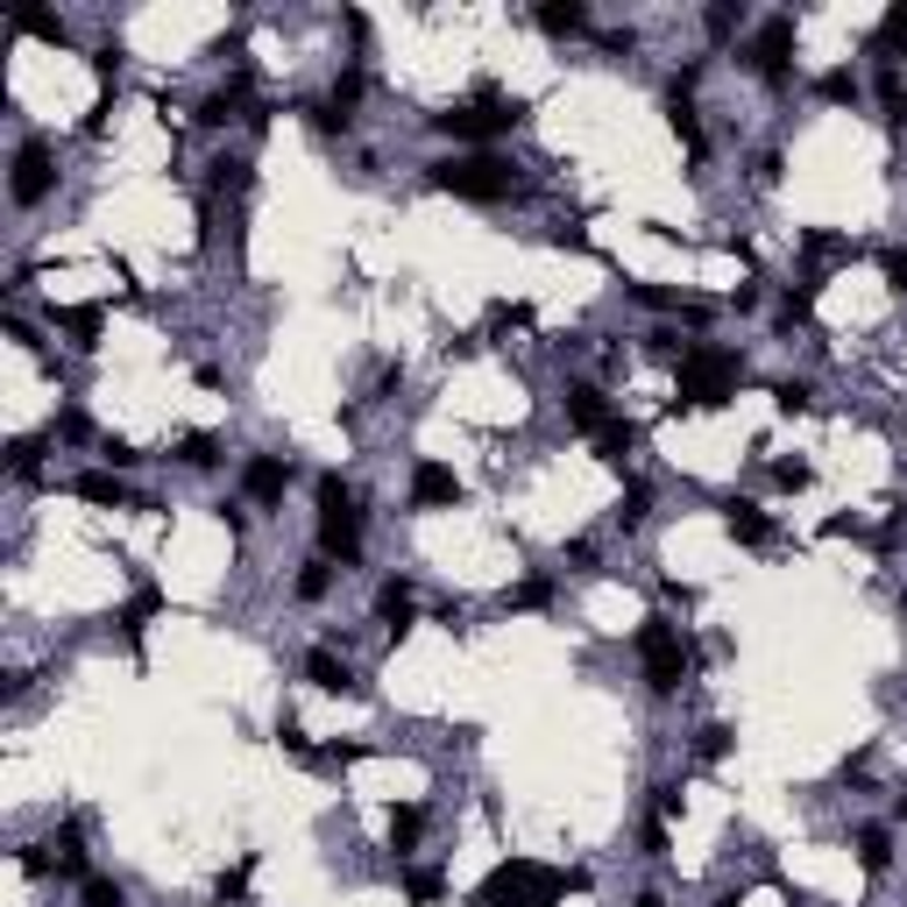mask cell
I'll return each mask as SVG.
<instances>
[{"instance_id":"obj_45","label":"cell","mask_w":907,"mask_h":907,"mask_svg":"<svg viewBox=\"0 0 907 907\" xmlns=\"http://www.w3.org/2000/svg\"><path fill=\"white\" fill-rule=\"evenodd\" d=\"M120 65H128V50H120V43H100V50H93V79H100V85H114Z\"/></svg>"},{"instance_id":"obj_31","label":"cell","mask_w":907,"mask_h":907,"mask_svg":"<svg viewBox=\"0 0 907 907\" xmlns=\"http://www.w3.org/2000/svg\"><path fill=\"white\" fill-rule=\"evenodd\" d=\"M880 120H886V128H900V120H907V85H900L894 65L880 71Z\"/></svg>"},{"instance_id":"obj_26","label":"cell","mask_w":907,"mask_h":907,"mask_svg":"<svg viewBox=\"0 0 907 907\" xmlns=\"http://www.w3.org/2000/svg\"><path fill=\"white\" fill-rule=\"evenodd\" d=\"M553 602V574H525L518 588H504V610H547Z\"/></svg>"},{"instance_id":"obj_22","label":"cell","mask_w":907,"mask_h":907,"mask_svg":"<svg viewBox=\"0 0 907 907\" xmlns=\"http://www.w3.org/2000/svg\"><path fill=\"white\" fill-rule=\"evenodd\" d=\"M71 490H79L85 504H114V510L128 504V482H120L114 468H93V475H79V482H71Z\"/></svg>"},{"instance_id":"obj_16","label":"cell","mask_w":907,"mask_h":907,"mask_svg":"<svg viewBox=\"0 0 907 907\" xmlns=\"http://www.w3.org/2000/svg\"><path fill=\"white\" fill-rule=\"evenodd\" d=\"M306 680H312V688H326V694H369L355 674H347V659L326 653V645H312V653H306Z\"/></svg>"},{"instance_id":"obj_25","label":"cell","mask_w":907,"mask_h":907,"mask_svg":"<svg viewBox=\"0 0 907 907\" xmlns=\"http://www.w3.org/2000/svg\"><path fill=\"white\" fill-rule=\"evenodd\" d=\"M418 837H426V808H418V801H398V808H390V843L412 851Z\"/></svg>"},{"instance_id":"obj_13","label":"cell","mask_w":907,"mask_h":907,"mask_svg":"<svg viewBox=\"0 0 907 907\" xmlns=\"http://www.w3.org/2000/svg\"><path fill=\"white\" fill-rule=\"evenodd\" d=\"M723 532H731L737 547H766V539H773V518H766L751 496H723Z\"/></svg>"},{"instance_id":"obj_49","label":"cell","mask_w":907,"mask_h":907,"mask_svg":"<svg viewBox=\"0 0 907 907\" xmlns=\"http://www.w3.org/2000/svg\"><path fill=\"white\" fill-rule=\"evenodd\" d=\"M50 440H93V426H85V412H65V418H50Z\"/></svg>"},{"instance_id":"obj_30","label":"cell","mask_w":907,"mask_h":907,"mask_svg":"<svg viewBox=\"0 0 907 907\" xmlns=\"http://www.w3.org/2000/svg\"><path fill=\"white\" fill-rule=\"evenodd\" d=\"M645 355H653V361H688L694 341L680 334V326H653V334H645Z\"/></svg>"},{"instance_id":"obj_37","label":"cell","mask_w":907,"mask_h":907,"mask_svg":"<svg viewBox=\"0 0 907 907\" xmlns=\"http://www.w3.org/2000/svg\"><path fill=\"white\" fill-rule=\"evenodd\" d=\"M177 461H185V468H214L220 440H214V433H185V440H177Z\"/></svg>"},{"instance_id":"obj_18","label":"cell","mask_w":907,"mask_h":907,"mask_svg":"<svg viewBox=\"0 0 907 907\" xmlns=\"http://www.w3.org/2000/svg\"><path fill=\"white\" fill-rule=\"evenodd\" d=\"M157 610H163V596L142 582L128 602H120V617H114V624H120V639H128V645H142V631H149V617H157Z\"/></svg>"},{"instance_id":"obj_35","label":"cell","mask_w":907,"mask_h":907,"mask_svg":"<svg viewBox=\"0 0 907 907\" xmlns=\"http://www.w3.org/2000/svg\"><path fill=\"white\" fill-rule=\"evenodd\" d=\"M532 326V306H518V298H496L490 306V334H525Z\"/></svg>"},{"instance_id":"obj_28","label":"cell","mask_w":907,"mask_h":907,"mask_svg":"<svg viewBox=\"0 0 907 907\" xmlns=\"http://www.w3.org/2000/svg\"><path fill=\"white\" fill-rule=\"evenodd\" d=\"M14 28L36 43H65V14H50V8H14Z\"/></svg>"},{"instance_id":"obj_41","label":"cell","mask_w":907,"mask_h":907,"mask_svg":"<svg viewBox=\"0 0 907 907\" xmlns=\"http://www.w3.org/2000/svg\"><path fill=\"white\" fill-rule=\"evenodd\" d=\"M624 291H631V298H639V306H645V312H680V306H688V298H674V291H667V284H624Z\"/></svg>"},{"instance_id":"obj_17","label":"cell","mask_w":907,"mask_h":907,"mask_svg":"<svg viewBox=\"0 0 907 907\" xmlns=\"http://www.w3.org/2000/svg\"><path fill=\"white\" fill-rule=\"evenodd\" d=\"M50 865L65 872V880H93V872H85V823H57L50 829Z\"/></svg>"},{"instance_id":"obj_43","label":"cell","mask_w":907,"mask_h":907,"mask_svg":"<svg viewBox=\"0 0 907 907\" xmlns=\"http://www.w3.org/2000/svg\"><path fill=\"white\" fill-rule=\"evenodd\" d=\"M815 93H823V100H858V71H851V65L823 71V79H815Z\"/></svg>"},{"instance_id":"obj_11","label":"cell","mask_w":907,"mask_h":907,"mask_svg":"<svg viewBox=\"0 0 907 907\" xmlns=\"http://www.w3.org/2000/svg\"><path fill=\"white\" fill-rule=\"evenodd\" d=\"M412 504H418V510L461 504V475H454V468H440V461H418V468H412Z\"/></svg>"},{"instance_id":"obj_27","label":"cell","mask_w":907,"mask_h":907,"mask_svg":"<svg viewBox=\"0 0 907 907\" xmlns=\"http://www.w3.org/2000/svg\"><path fill=\"white\" fill-rule=\"evenodd\" d=\"M249 880H255V851L241 858V865H227L220 880H214V900H220V907H241V900H249Z\"/></svg>"},{"instance_id":"obj_57","label":"cell","mask_w":907,"mask_h":907,"mask_svg":"<svg viewBox=\"0 0 907 907\" xmlns=\"http://www.w3.org/2000/svg\"><path fill=\"white\" fill-rule=\"evenodd\" d=\"M639 907H667V900H659V894H639Z\"/></svg>"},{"instance_id":"obj_55","label":"cell","mask_w":907,"mask_h":907,"mask_svg":"<svg viewBox=\"0 0 907 907\" xmlns=\"http://www.w3.org/2000/svg\"><path fill=\"white\" fill-rule=\"evenodd\" d=\"M645 858H667V815H653V823H645Z\"/></svg>"},{"instance_id":"obj_36","label":"cell","mask_w":907,"mask_h":907,"mask_svg":"<svg viewBox=\"0 0 907 907\" xmlns=\"http://www.w3.org/2000/svg\"><path fill=\"white\" fill-rule=\"evenodd\" d=\"M645 518H653V490H645V482H631L624 504H617V525H624V532H639Z\"/></svg>"},{"instance_id":"obj_9","label":"cell","mask_w":907,"mask_h":907,"mask_svg":"<svg viewBox=\"0 0 907 907\" xmlns=\"http://www.w3.org/2000/svg\"><path fill=\"white\" fill-rule=\"evenodd\" d=\"M192 120H199V128H227V120H249V128H263L269 114L255 107V85H249V71H234L227 85H214V93L199 100V114H192Z\"/></svg>"},{"instance_id":"obj_29","label":"cell","mask_w":907,"mask_h":907,"mask_svg":"<svg viewBox=\"0 0 907 907\" xmlns=\"http://www.w3.org/2000/svg\"><path fill=\"white\" fill-rule=\"evenodd\" d=\"M702 22H709V36H716V43H731L737 28H745V0H709Z\"/></svg>"},{"instance_id":"obj_34","label":"cell","mask_w":907,"mask_h":907,"mask_svg":"<svg viewBox=\"0 0 907 907\" xmlns=\"http://www.w3.org/2000/svg\"><path fill=\"white\" fill-rule=\"evenodd\" d=\"M731 745H737V731H731V723H702V731H694V759H709V766H716Z\"/></svg>"},{"instance_id":"obj_51","label":"cell","mask_w":907,"mask_h":907,"mask_svg":"<svg viewBox=\"0 0 907 907\" xmlns=\"http://www.w3.org/2000/svg\"><path fill=\"white\" fill-rule=\"evenodd\" d=\"M100 454H107V468H114V475H120V468H135V461H142V454H135L128 440H114V433L100 440Z\"/></svg>"},{"instance_id":"obj_38","label":"cell","mask_w":907,"mask_h":907,"mask_svg":"<svg viewBox=\"0 0 907 907\" xmlns=\"http://www.w3.org/2000/svg\"><path fill=\"white\" fill-rule=\"evenodd\" d=\"M79 907H128V894H120L114 880H100V872H93V880H79Z\"/></svg>"},{"instance_id":"obj_10","label":"cell","mask_w":907,"mask_h":907,"mask_svg":"<svg viewBox=\"0 0 907 907\" xmlns=\"http://www.w3.org/2000/svg\"><path fill=\"white\" fill-rule=\"evenodd\" d=\"M241 490H249V504H284V490H291V461H284V454H249Z\"/></svg>"},{"instance_id":"obj_52","label":"cell","mask_w":907,"mask_h":907,"mask_svg":"<svg viewBox=\"0 0 907 907\" xmlns=\"http://www.w3.org/2000/svg\"><path fill=\"white\" fill-rule=\"evenodd\" d=\"M880 269H886V284H894V291H907V249H886Z\"/></svg>"},{"instance_id":"obj_53","label":"cell","mask_w":907,"mask_h":907,"mask_svg":"<svg viewBox=\"0 0 907 907\" xmlns=\"http://www.w3.org/2000/svg\"><path fill=\"white\" fill-rule=\"evenodd\" d=\"M8 334H14V341H22V347H28V355H43V334H36V326H28V320H22V312H8Z\"/></svg>"},{"instance_id":"obj_42","label":"cell","mask_w":907,"mask_h":907,"mask_svg":"<svg viewBox=\"0 0 907 907\" xmlns=\"http://www.w3.org/2000/svg\"><path fill=\"white\" fill-rule=\"evenodd\" d=\"M404 894H412L418 907H433V900H447V880L440 872H404Z\"/></svg>"},{"instance_id":"obj_39","label":"cell","mask_w":907,"mask_h":907,"mask_svg":"<svg viewBox=\"0 0 907 907\" xmlns=\"http://www.w3.org/2000/svg\"><path fill=\"white\" fill-rule=\"evenodd\" d=\"M306 120H312L320 135H347V128H355V120H347V114L334 107V100H306Z\"/></svg>"},{"instance_id":"obj_56","label":"cell","mask_w":907,"mask_h":907,"mask_svg":"<svg viewBox=\"0 0 907 907\" xmlns=\"http://www.w3.org/2000/svg\"><path fill=\"white\" fill-rule=\"evenodd\" d=\"M894 815H900V823H907V794H894Z\"/></svg>"},{"instance_id":"obj_15","label":"cell","mask_w":907,"mask_h":907,"mask_svg":"<svg viewBox=\"0 0 907 907\" xmlns=\"http://www.w3.org/2000/svg\"><path fill=\"white\" fill-rule=\"evenodd\" d=\"M376 617H383L390 639H404V631L418 624V596H412V582H383V588H376Z\"/></svg>"},{"instance_id":"obj_3","label":"cell","mask_w":907,"mask_h":907,"mask_svg":"<svg viewBox=\"0 0 907 907\" xmlns=\"http://www.w3.org/2000/svg\"><path fill=\"white\" fill-rule=\"evenodd\" d=\"M737 376H745V361H737L731 347H702V341H694V355L680 361L674 404H680V412H723V404L737 398Z\"/></svg>"},{"instance_id":"obj_33","label":"cell","mask_w":907,"mask_h":907,"mask_svg":"<svg viewBox=\"0 0 907 907\" xmlns=\"http://www.w3.org/2000/svg\"><path fill=\"white\" fill-rule=\"evenodd\" d=\"M326 588H334V561L320 553V561H306V567H298V602H320Z\"/></svg>"},{"instance_id":"obj_1","label":"cell","mask_w":907,"mask_h":907,"mask_svg":"<svg viewBox=\"0 0 907 907\" xmlns=\"http://www.w3.org/2000/svg\"><path fill=\"white\" fill-rule=\"evenodd\" d=\"M567 886H588V872H547V865H532V858H504V865L475 886V907H553Z\"/></svg>"},{"instance_id":"obj_12","label":"cell","mask_w":907,"mask_h":907,"mask_svg":"<svg viewBox=\"0 0 907 907\" xmlns=\"http://www.w3.org/2000/svg\"><path fill=\"white\" fill-rule=\"evenodd\" d=\"M610 398H602V383H567V426L574 433H588V440H596L602 426H610Z\"/></svg>"},{"instance_id":"obj_14","label":"cell","mask_w":907,"mask_h":907,"mask_svg":"<svg viewBox=\"0 0 907 907\" xmlns=\"http://www.w3.org/2000/svg\"><path fill=\"white\" fill-rule=\"evenodd\" d=\"M865 57H880V71H886V65H900V57H907V0H894V8L880 14V28L865 36Z\"/></svg>"},{"instance_id":"obj_47","label":"cell","mask_w":907,"mask_h":907,"mask_svg":"<svg viewBox=\"0 0 907 907\" xmlns=\"http://www.w3.org/2000/svg\"><path fill=\"white\" fill-rule=\"evenodd\" d=\"M277 745H284V751H298V759H306V751H312L306 723H298V716H277Z\"/></svg>"},{"instance_id":"obj_23","label":"cell","mask_w":907,"mask_h":907,"mask_svg":"<svg viewBox=\"0 0 907 907\" xmlns=\"http://www.w3.org/2000/svg\"><path fill=\"white\" fill-rule=\"evenodd\" d=\"M539 28H547V36H582L588 8H582V0H547V8H539Z\"/></svg>"},{"instance_id":"obj_32","label":"cell","mask_w":907,"mask_h":907,"mask_svg":"<svg viewBox=\"0 0 907 907\" xmlns=\"http://www.w3.org/2000/svg\"><path fill=\"white\" fill-rule=\"evenodd\" d=\"M361 93H369V79H361V71H355V65H347V71H341V79H334V85H326V100H334V107H341L347 120H355V107H361Z\"/></svg>"},{"instance_id":"obj_54","label":"cell","mask_w":907,"mask_h":907,"mask_svg":"<svg viewBox=\"0 0 907 907\" xmlns=\"http://www.w3.org/2000/svg\"><path fill=\"white\" fill-rule=\"evenodd\" d=\"M567 574H596V547H588V539H574V547H567Z\"/></svg>"},{"instance_id":"obj_21","label":"cell","mask_w":907,"mask_h":907,"mask_svg":"<svg viewBox=\"0 0 907 907\" xmlns=\"http://www.w3.org/2000/svg\"><path fill=\"white\" fill-rule=\"evenodd\" d=\"M631 447H639V426H631V418H610V426L596 433V461H610V468H624Z\"/></svg>"},{"instance_id":"obj_44","label":"cell","mask_w":907,"mask_h":907,"mask_svg":"<svg viewBox=\"0 0 907 907\" xmlns=\"http://www.w3.org/2000/svg\"><path fill=\"white\" fill-rule=\"evenodd\" d=\"M801 249H808V255H858V241H843V234H823V227H808V234H801Z\"/></svg>"},{"instance_id":"obj_46","label":"cell","mask_w":907,"mask_h":907,"mask_svg":"<svg viewBox=\"0 0 907 907\" xmlns=\"http://www.w3.org/2000/svg\"><path fill=\"white\" fill-rule=\"evenodd\" d=\"M214 185L220 192H249V163H241V157H220L214 163Z\"/></svg>"},{"instance_id":"obj_8","label":"cell","mask_w":907,"mask_h":907,"mask_svg":"<svg viewBox=\"0 0 907 907\" xmlns=\"http://www.w3.org/2000/svg\"><path fill=\"white\" fill-rule=\"evenodd\" d=\"M50 185H57V157H50V142H43V135H28V142L14 149L8 192H14V206H43V199H50Z\"/></svg>"},{"instance_id":"obj_24","label":"cell","mask_w":907,"mask_h":907,"mask_svg":"<svg viewBox=\"0 0 907 907\" xmlns=\"http://www.w3.org/2000/svg\"><path fill=\"white\" fill-rule=\"evenodd\" d=\"M815 298H823V277H801V284H794V291H788V298H780V326H788V334H794V326H808V312H815Z\"/></svg>"},{"instance_id":"obj_6","label":"cell","mask_w":907,"mask_h":907,"mask_svg":"<svg viewBox=\"0 0 907 907\" xmlns=\"http://www.w3.org/2000/svg\"><path fill=\"white\" fill-rule=\"evenodd\" d=\"M320 553L341 567L361 561V510H355V490L341 475H320Z\"/></svg>"},{"instance_id":"obj_40","label":"cell","mask_w":907,"mask_h":907,"mask_svg":"<svg viewBox=\"0 0 907 907\" xmlns=\"http://www.w3.org/2000/svg\"><path fill=\"white\" fill-rule=\"evenodd\" d=\"M773 404H780V412H815V383H801V376H794V383H773Z\"/></svg>"},{"instance_id":"obj_50","label":"cell","mask_w":907,"mask_h":907,"mask_svg":"<svg viewBox=\"0 0 907 907\" xmlns=\"http://www.w3.org/2000/svg\"><path fill=\"white\" fill-rule=\"evenodd\" d=\"M773 482H780V490H808L815 468H808V461H780V468H773Z\"/></svg>"},{"instance_id":"obj_2","label":"cell","mask_w":907,"mask_h":907,"mask_svg":"<svg viewBox=\"0 0 907 907\" xmlns=\"http://www.w3.org/2000/svg\"><path fill=\"white\" fill-rule=\"evenodd\" d=\"M426 185L433 192H454V199H475V206H496L518 192V171H510L504 157H490V149H475V157H440L426 163Z\"/></svg>"},{"instance_id":"obj_5","label":"cell","mask_w":907,"mask_h":907,"mask_svg":"<svg viewBox=\"0 0 907 907\" xmlns=\"http://www.w3.org/2000/svg\"><path fill=\"white\" fill-rule=\"evenodd\" d=\"M631 645H639V659H645V688H653V694H680V680H688L694 659H688V639H680L674 617H645Z\"/></svg>"},{"instance_id":"obj_20","label":"cell","mask_w":907,"mask_h":907,"mask_svg":"<svg viewBox=\"0 0 907 907\" xmlns=\"http://www.w3.org/2000/svg\"><path fill=\"white\" fill-rule=\"evenodd\" d=\"M57 326L71 334V347H100V334H107V312H100V306H65V312H57Z\"/></svg>"},{"instance_id":"obj_4","label":"cell","mask_w":907,"mask_h":907,"mask_svg":"<svg viewBox=\"0 0 907 907\" xmlns=\"http://www.w3.org/2000/svg\"><path fill=\"white\" fill-rule=\"evenodd\" d=\"M525 120V100L496 93V85H475V100H461V107L433 114V128L454 135V142H496V135H510Z\"/></svg>"},{"instance_id":"obj_19","label":"cell","mask_w":907,"mask_h":907,"mask_svg":"<svg viewBox=\"0 0 907 907\" xmlns=\"http://www.w3.org/2000/svg\"><path fill=\"white\" fill-rule=\"evenodd\" d=\"M858 865H865L872 880H880V872H894V829H886V823H865V829H858Z\"/></svg>"},{"instance_id":"obj_7","label":"cell","mask_w":907,"mask_h":907,"mask_svg":"<svg viewBox=\"0 0 907 907\" xmlns=\"http://www.w3.org/2000/svg\"><path fill=\"white\" fill-rule=\"evenodd\" d=\"M745 65L759 71L773 93H788V85H794V14H773V22H759V36L745 43Z\"/></svg>"},{"instance_id":"obj_48","label":"cell","mask_w":907,"mask_h":907,"mask_svg":"<svg viewBox=\"0 0 907 907\" xmlns=\"http://www.w3.org/2000/svg\"><path fill=\"white\" fill-rule=\"evenodd\" d=\"M36 447L43 440H28V433H22V440H8V468H14V475H36Z\"/></svg>"}]
</instances>
